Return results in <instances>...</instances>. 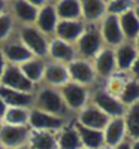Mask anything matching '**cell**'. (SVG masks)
Listing matches in <instances>:
<instances>
[{"label":"cell","mask_w":139,"mask_h":149,"mask_svg":"<svg viewBox=\"0 0 139 149\" xmlns=\"http://www.w3.org/2000/svg\"><path fill=\"white\" fill-rule=\"evenodd\" d=\"M0 81H2L5 88L20 91V93H27L29 94V91H32V88H33V82H30L22 74V72L18 67H14V66L5 69L3 76Z\"/></svg>","instance_id":"1"},{"label":"cell","mask_w":139,"mask_h":149,"mask_svg":"<svg viewBox=\"0 0 139 149\" xmlns=\"http://www.w3.org/2000/svg\"><path fill=\"white\" fill-rule=\"evenodd\" d=\"M37 104L42 109V112L49 115H61L66 112V104L63 102L61 95L49 88L41 91L39 97H37Z\"/></svg>","instance_id":"2"},{"label":"cell","mask_w":139,"mask_h":149,"mask_svg":"<svg viewBox=\"0 0 139 149\" xmlns=\"http://www.w3.org/2000/svg\"><path fill=\"white\" fill-rule=\"evenodd\" d=\"M29 139V130L24 125H5L0 128V142L9 148H20Z\"/></svg>","instance_id":"3"},{"label":"cell","mask_w":139,"mask_h":149,"mask_svg":"<svg viewBox=\"0 0 139 149\" xmlns=\"http://www.w3.org/2000/svg\"><path fill=\"white\" fill-rule=\"evenodd\" d=\"M21 39L24 45H27L26 48L30 52H34L37 55H45L48 52V43L45 37L33 27H24L21 30Z\"/></svg>","instance_id":"4"},{"label":"cell","mask_w":139,"mask_h":149,"mask_svg":"<svg viewBox=\"0 0 139 149\" xmlns=\"http://www.w3.org/2000/svg\"><path fill=\"white\" fill-rule=\"evenodd\" d=\"M29 122L36 130H58L63 127V119L42 110H32L29 113Z\"/></svg>","instance_id":"5"},{"label":"cell","mask_w":139,"mask_h":149,"mask_svg":"<svg viewBox=\"0 0 139 149\" xmlns=\"http://www.w3.org/2000/svg\"><path fill=\"white\" fill-rule=\"evenodd\" d=\"M94 103H96L97 109L100 112H103L106 116L108 115H111V116H121L123 112H124V106L117 100V98H114L112 95H109L105 91H97L96 93Z\"/></svg>","instance_id":"6"},{"label":"cell","mask_w":139,"mask_h":149,"mask_svg":"<svg viewBox=\"0 0 139 149\" xmlns=\"http://www.w3.org/2000/svg\"><path fill=\"white\" fill-rule=\"evenodd\" d=\"M108 122H109L108 116L103 112H100L97 107H87L79 115V124L82 127L91 128V130L102 131V128L108 125Z\"/></svg>","instance_id":"7"},{"label":"cell","mask_w":139,"mask_h":149,"mask_svg":"<svg viewBox=\"0 0 139 149\" xmlns=\"http://www.w3.org/2000/svg\"><path fill=\"white\" fill-rule=\"evenodd\" d=\"M100 45H102V39H100V34L96 29H90L85 33H82V36L79 37V51L82 55L85 57H93L99 52Z\"/></svg>","instance_id":"8"},{"label":"cell","mask_w":139,"mask_h":149,"mask_svg":"<svg viewBox=\"0 0 139 149\" xmlns=\"http://www.w3.org/2000/svg\"><path fill=\"white\" fill-rule=\"evenodd\" d=\"M55 33L58 34L60 40L63 42H72L77 40L84 33V24L81 21H61L57 22Z\"/></svg>","instance_id":"9"},{"label":"cell","mask_w":139,"mask_h":149,"mask_svg":"<svg viewBox=\"0 0 139 149\" xmlns=\"http://www.w3.org/2000/svg\"><path fill=\"white\" fill-rule=\"evenodd\" d=\"M102 34L109 45H121L123 43L124 36H123V31L120 27L118 17L109 15L105 18L103 26H102Z\"/></svg>","instance_id":"10"},{"label":"cell","mask_w":139,"mask_h":149,"mask_svg":"<svg viewBox=\"0 0 139 149\" xmlns=\"http://www.w3.org/2000/svg\"><path fill=\"white\" fill-rule=\"evenodd\" d=\"M75 130L78 131V136L81 139V145H84L87 149H100L103 146V133L99 130H91L82 127L81 124H77L75 125Z\"/></svg>","instance_id":"11"},{"label":"cell","mask_w":139,"mask_h":149,"mask_svg":"<svg viewBox=\"0 0 139 149\" xmlns=\"http://www.w3.org/2000/svg\"><path fill=\"white\" fill-rule=\"evenodd\" d=\"M124 133H126L124 121L121 118H115V119L109 121L108 125L105 127L103 139L109 148H114V146H118L121 143V140L124 137Z\"/></svg>","instance_id":"12"},{"label":"cell","mask_w":139,"mask_h":149,"mask_svg":"<svg viewBox=\"0 0 139 149\" xmlns=\"http://www.w3.org/2000/svg\"><path fill=\"white\" fill-rule=\"evenodd\" d=\"M63 97L66 103L73 109H81L87 100V91L78 84H65L63 86Z\"/></svg>","instance_id":"13"},{"label":"cell","mask_w":139,"mask_h":149,"mask_svg":"<svg viewBox=\"0 0 139 149\" xmlns=\"http://www.w3.org/2000/svg\"><path fill=\"white\" fill-rule=\"evenodd\" d=\"M67 73L69 76H72L77 82L81 84H90L94 79V70L85 61H70Z\"/></svg>","instance_id":"14"},{"label":"cell","mask_w":139,"mask_h":149,"mask_svg":"<svg viewBox=\"0 0 139 149\" xmlns=\"http://www.w3.org/2000/svg\"><path fill=\"white\" fill-rule=\"evenodd\" d=\"M0 98L5 102V104L11 107H26L32 103V95L27 93H20L0 86Z\"/></svg>","instance_id":"15"},{"label":"cell","mask_w":139,"mask_h":149,"mask_svg":"<svg viewBox=\"0 0 139 149\" xmlns=\"http://www.w3.org/2000/svg\"><path fill=\"white\" fill-rule=\"evenodd\" d=\"M36 22L39 29L45 33H51L55 30V26H57V14H55V8L48 5V6H44L41 9V12H37V18H36Z\"/></svg>","instance_id":"16"},{"label":"cell","mask_w":139,"mask_h":149,"mask_svg":"<svg viewBox=\"0 0 139 149\" xmlns=\"http://www.w3.org/2000/svg\"><path fill=\"white\" fill-rule=\"evenodd\" d=\"M118 21H120L123 36L129 37V39H135V37L139 36V21H138L135 12L132 9L124 12L121 15V18H118Z\"/></svg>","instance_id":"17"},{"label":"cell","mask_w":139,"mask_h":149,"mask_svg":"<svg viewBox=\"0 0 139 149\" xmlns=\"http://www.w3.org/2000/svg\"><path fill=\"white\" fill-rule=\"evenodd\" d=\"M115 54L111 49H103L100 51L96 58V70L100 76H109L115 69Z\"/></svg>","instance_id":"18"},{"label":"cell","mask_w":139,"mask_h":149,"mask_svg":"<svg viewBox=\"0 0 139 149\" xmlns=\"http://www.w3.org/2000/svg\"><path fill=\"white\" fill-rule=\"evenodd\" d=\"M57 17L63 18L65 21H75L81 15V3L73 2V0H65L60 2L55 8Z\"/></svg>","instance_id":"19"},{"label":"cell","mask_w":139,"mask_h":149,"mask_svg":"<svg viewBox=\"0 0 139 149\" xmlns=\"http://www.w3.org/2000/svg\"><path fill=\"white\" fill-rule=\"evenodd\" d=\"M3 54L12 63H26V61L32 58V52L24 45H20V43L6 45L3 49Z\"/></svg>","instance_id":"20"},{"label":"cell","mask_w":139,"mask_h":149,"mask_svg":"<svg viewBox=\"0 0 139 149\" xmlns=\"http://www.w3.org/2000/svg\"><path fill=\"white\" fill-rule=\"evenodd\" d=\"M44 78L46 79V82L53 85H63L67 82L69 73L67 69L61 64H49L44 70Z\"/></svg>","instance_id":"21"},{"label":"cell","mask_w":139,"mask_h":149,"mask_svg":"<svg viewBox=\"0 0 139 149\" xmlns=\"http://www.w3.org/2000/svg\"><path fill=\"white\" fill-rule=\"evenodd\" d=\"M136 57H138V55H136L135 46H132L130 43L121 45V46L118 48L117 54H115V64H117L120 69L126 70V69L132 67V64H133V61L136 60Z\"/></svg>","instance_id":"22"},{"label":"cell","mask_w":139,"mask_h":149,"mask_svg":"<svg viewBox=\"0 0 139 149\" xmlns=\"http://www.w3.org/2000/svg\"><path fill=\"white\" fill-rule=\"evenodd\" d=\"M106 5L103 2H97V0H88V2L81 3V14L84 15L85 19L88 21H94L99 19L105 14Z\"/></svg>","instance_id":"23"},{"label":"cell","mask_w":139,"mask_h":149,"mask_svg":"<svg viewBox=\"0 0 139 149\" xmlns=\"http://www.w3.org/2000/svg\"><path fill=\"white\" fill-rule=\"evenodd\" d=\"M20 70L22 72V74L30 82H34V81H39L44 76L45 66H44L42 61H39V60H29V61H26V63H22Z\"/></svg>","instance_id":"24"},{"label":"cell","mask_w":139,"mask_h":149,"mask_svg":"<svg viewBox=\"0 0 139 149\" xmlns=\"http://www.w3.org/2000/svg\"><path fill=\"white\" fill-rule=\"evenodd\" d=\"M32 149H57V140L53 134L39 131L34 133L32 137Z\"/></svg>","instance_id":"25"},{"label":"cell","mask_w":139,"mask_h":149,"mask_svg":"<svg viewBox=\"0 0 139 149\" xmlns=\"http://www.w3.org/2000/svg\"><path fill=\"white\" fill-rule=\"evenodd\" d=\"M15 14L24 22H33L37 18V8L32 5V2H15L14 3Z\"/></svg>","instance_id":"26"},{"label":"cell","mask_w":139,"mask_h":149,"mask_svg":"<svg viewBox=\"0 0 139 149\" xmlns=\"http://www.w3.org/2000/svg\"><path fill=\"white\" fill-rule=\"evenodd\" d=\"M51 55L60 61H72L73 58V48L60 39L53 40L51 43Z\"/></svg>","instance_id":"27"},{"label":"cell","mask_w":139,"mask_h":149,"mask_svg":"<svg viewBox=\"0 0 139 149\" xmlns=\"http://www.w3.org/2000/svg\"><path fill=\"white\" fill-rule=\"evenodd\" d=\"M124 125L132 137L139 139V102L130 106L127 112V118L124 121Z\"/></svg>","instance_id":"28"},{"label":"cell","mask_w":139,"mask_h":149,"mask_svg":"<svg viewBox=\"0 0 139 149\" xmlns=\"http://www.w3.org/2000/svg\"><path fill=\"white\" fill-rule=\"evenodd\" d=\"M58 146L61 149H79L81 139L78 136V131L75 128H66L63 130L58 139Z\"/></svg>","instance_id":"29"},{"label":"cell","mask_w":139,"mask_h":149,"mask_svg":"<svg viewBox=\"0 0 139 149\" xmlns=\"http://www.w3.org/2000/svg\"><path fill=\"white\" fill-rule=\"evenodd\" d=\"M5 119L9 125H22L29 119V113L22 107H9L5 113Z\"/></svg>","instance_id":"30"},{"label":"cell","mask_w":139,"mask_h":149,"mask_svg":"<svg viewBox=\"0 0 139 149\" xmlns=\"http://www.w3.org/2000/svg\"><path fill=\"white\" fill-rule=\"evenodd\" d=\"M121 100L124 103H138L139 100V82L130 81L124 85V88L121 90Z\"/></svg>","instance_id":"31"},{"label":"cell","mask_w":139,"mask_h":149,"mask_svg":"<svg viewBox=\"0 0 139 149\" xmlns=\"http://www.w3.org/2000/svg\"><path fill=\"white\" fill-rule=\"evenodd\" d=\"M130 2H123V0H117V2H111V3H108V6H106V10L109 12L111 15H118V14H124V12H127L129 9H130Z\"/></svg>","instance_id":"32"},{"label":"cell","mask_w":139,"mask_h":149,"mask_svg":"<svg viewBox=\"0 0 139 149\" xmlns=\"http://www.w3.org/2000/svg\"><path fill=\"white\" fill-rule=\"evenodd\" d=\"M12 29V18L6 14L0 15V40L6 39Z\"/></svg>","instance_id":"33"},{"label":"cell","mask_w":139,"mask_h":149,"mask_svg":"<svg viewBox=\"0 0 139 149\" xmlns=\"http://www.w3.org/2000/svg\"><path fill=\"white\" fill-rule=\"evenodd\" d=\"M132 72H133L135 76H138V78H139V57L133 61V64H132Z\"/></svg>","instance_id":"34"},{"label":"cell","mask_w":139,"mask_h":149,"mask_svg":"<svg viewBox=\"0 0 139 149\" xmlns=\"http://www.w3.org/2000/svg\"><path fill=\"white\" fill-rule=\"evenodd\" d=\"M5 58H3V52L0 51V79H2V76H3V72H5Z\"/></svg>","instance_id":"35"},{"label":"cell","mask_w":139,"mask_h":149,"mask_svg":"<svg viewBox=\"0 0 139 149\" xmlns=\"http://www.w3.org/2000/svg\"><path fill=\"white\" fill-rule=\"evenodd\" d=\"M6 110H8V106L5 104V102L2 100V98H0V116H5Z\"/></svg>","instance_id":"36"},{"label":"cell","mask_w":139,"mask_h":149,"mask_svg":"<svg viewBox=\"0 0 139 149\" xmlns=\"http://www.w3.org/2000/svg\"><path fill=\"white\" fill-rule=\"evenodd\" d=\"M117 149H130V145L126 143V142H123V143H120V145L117 146Z\"/></svg>","instance_id":"37"},{"label":"cell","mask_w":139,"mask_h":149,"mask_svg":"<svg viewBox=\"0 0 139 149\" xmlns=\"http://www.w3.org/2000/svg\"><path fill=\"white\" fill-rule=\"evenodd\" d=\"M133 12H135V15H136V18H138V21H139V6H136Z\"/></svg>","instance_id":"38"},{"label":"cell","mask_w":139,"mask_h":149,"mask_svg":"<svg viewBox=\"0 0 139 149\" xmlns=\"http://www.w3.org/2000/svg\"><path fill=\"white\" fill-rule=\"evenodd\" d=\"M5 6H6V5H5L3 2H0V15H2V12H3V9H5Z\"/></svg>","instance_id":"39"},{"label":"cell","mask_w":139,"mask_h":149,"mask_svg":"<svg viewBox=\"0 0 139 149\" xmlns=\"http://www.w3.org/2000/svg\"><path fill=\"white\" fill-rule=\"evenodd\" d=\"M130 149H139V142H135L133 145H132V148Z\"/></svg>","instance_id":"40"},{"label":"cell","mask_w":139,"mask_h":149,"mask_svg":"<svg viewBox=\"0 0 139 149\" xmlns=\"http://www.w3.org/2000/svg\"><path fill=\"white\" fill-rule=\"evenodd\" d=\"M136 48H138V51H139V36L136 37Z\"/></svg>","instance_id":"41"},{"label":"cell","mask_w":139,"mask_h":149,"mask_svg":"<svg viewBox=\"0 0 139 149\" xmlns=\"http://www.w3.org/2000/svg\"><path fill=\"white\" fill-rule=\"evenodd\" d=\"M17 149H30V148H27V146H20V148H17Z\"/></svg>","instance_id":"42"},{"label":"cell","mask_w":139,"mask_h":149,"mask_svg":"<svg viewBox=\"0 0 139 149\" xmlns=\"http://www.w3.org/2000/svg\"><path fill=\"white\" fill-rule=\"evenodd\" d=\"M100 149H114V148H109V146H102Z\"/></svg>","instance_id":"43"},{"label":"cell","mask_w":139,"mask_h":149,"mask_svg":"<svg viewBox=\"0 0 139 149\" xmlns=\"http://www.w3.org/2000/svg\"><path fill=\"white\" fill-rule=\"evenodd\" d=\"M0 149H5V148H3V146H0Z\"/></svg>","instance_id":"44"},{"label":"cell","mask_w":139,"mask_h":149,"mask_svg":"<svg viewBox=\"0 0 139 149\" xmlns=\"http://www.w3.org/2000/svg\"><path fill=\"white\" fill-rule=\"evenodd\" d=\"M84 149H87V148H84Z\"/></svg>","instance_id":"45"}]
</instances>
